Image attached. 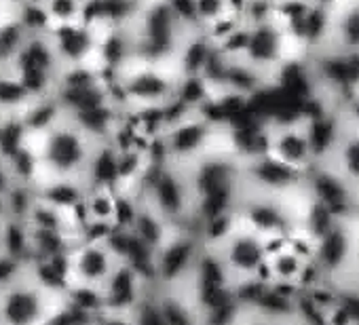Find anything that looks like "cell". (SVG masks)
Segmentation results:
<instances>
[{"mask_svg":"<svg viewBox=\"0 0 359 325\" xmlns=\"http://www.w3.org/2000/svg\"><path fill=\"white\" fill-rule=\"evenodd\" d=\"M72 310L68 289L41 264L22 262L0 277V325H60Z\"/></svg>","mask_w":359,"mask_h":325,"instance_id":"cell-1","label":"cell"},{"mask_svg":"<svg viewBox=\"0 0 359 325\" xmlns=\"http://www.w3.org/2000/svg\"><path fill=\"white\" fill-rule=\"evenodd\" d=\"M273 241L233 216L226 224L205 235V256L222 285L235 298H241L264 285Z\"/></svg>","mask_w":359,"mask_h":325,"instance_id":"cell-2","label":"cell"},{"mask_svg":"<svg viewBox=\"0 0 359 325\" xmlns=\"http://www.w3.org/2000/svg\"><path fill=\"white\" fill-rule=\"evenodd\" d=\"M127 260L129 256L118 230L85 233L64 256L60 264V281L68 289L72 302L81 296H89L97 310L104 291Z\"/></svg>","mask_w":359,"mask_h":325,"instance_id":"cell-3","label":"cell"},{"mask_svg":"<svg viewBox=\"0 0 359 325\" xmlns=\"http://www.w3.org/2000/svg\"><path fill=\"white\" fill-rule=\"evenodd\" d=\"M102 144L66 114L47 131L32 137L39 182H81L89 186V174Z\"/></svg>","mask_w":359,"mask_h":325,"instance_id":"cell-4","label":"cell"},{"mask_svg":"<svg viewBox=\"0 0 359 325\" xmlns=\"http://www.w3.org/2000/svg\"><path fill=\"white\" fill-rule=\"evenodd\" d=\"M313 172L344 197L351 214L359 212V112L353 106L332 112Z\"/></svg>","mask_w":359,"mask_h":325,"instance_id":"cell-5","label":"cell"},{"mask_svg":"<svg viewBox=\"0 0 359 325\" xmlns=\"http://www.w3.org/2000/svg\"><path fill=\"white\" fill-rule=\"evenodd\" d=\"M173 228H199L197 201L189 167L154 158L133 193ZM203 233V230H201Z\"/></svg>","mask_w":359,"mask_h":325,"instance_id":"cell-6","label":"cell"},{"mask_svg":"<svg viewBox=\"0 0 359 325\" xmlns=\"http://www.w3.org/2000/svg\"><path fill=\"white\" fill-rule=\"evenodd\" d=\"M336 241V254L319 264V287L327 289L338 304L359 306V212L336 218L330 226Z\"/></svg>","mask_w":359,"mask_h":325,"instance_id":"cell-7","label":"cell"},{"mask_svg":"<svg viewBox=\"0 0 359 325\" xmlns=\"http://www.w3.org/2000/svg\"><path fill=\"white\" fill-rule=\"evenodd\" d=\"M258 152L294 174L309 176L319 152L315 120L311 116H296L266 123Z\"/></svg>","mask_w":359,"mask_h":325,"instance_id":"cell-8","label":"cell"},{"mask_svg":"<svg viewBox=\"0 0 359 325\" xmlns=\"http://www.w3.org/2000/svg\"><path fill=\"white\" fill-rule=\"evenodd\" d=\"M175 66L133 62L112 78V91L121 108L127 110H163L175 99Z\"/></svg>","mask_w":359,"mask_h":325,"instance_id":"cell-9","label":"cell"},{"mask_svg":"<svg viewBox=\"0 0 359 325\" xmlns=\"http://www.w3.org/2000/svg\"><path fill=\"white\" fill-rule=\"evenodd\" d=\"M296 49L287 30L277 18L245 24L239 60L260 72L271 85L283 74L290 64L292 51Z\"/></svg>","mask_w":359,"mask_h":325,"instance_id":"cell-10","label":"cell"},{"mask_svg":"<svg viewBox=\"0 0 359 325\" xmlns=\"http://www.w3.org/2000/svg\"><path fill=\"white\" fill-rule=\"evenodd\" d=\"M5 68L18 76L32 99L55 95L60 74L64 70L49 32H30Z\"/></svg>","mask_w":359,"mask_h":325,"instance_id":"cell-11","label":"cell"},{"mask_svg":"<svg viewBox=\"0 0 359 325\" xmlns=\"http://www.w3.org/2000/svg\"><path fill=\"white\" fill-rule=\"evenodd\" d=\"M208 325H309L296 302L285 306L269 304L260 298H237Z\"/></svg>","mask_w":359,"mask_h":325,"instance_id":"cell-12","label":"cell"},{"mask_svg":"<svg viewBox=\"0 0 359 325\" xmlns=\"http://www.w3.org/2000/svg\"><path fill=\"white\" fill-rule=\"evenodd\" d=\"M49 36H51L53 49H55L57 60H60L64 70L95 64L100 30L91 22L83 20L76 24L51 28Z\"/></svg>","mask_w":359,"mask_h":325,"instance_id":"cell-13","label":"cell"},{"mask_svg":"<svg viewBox=\"0 0 359 325\" xmlns=\"http://www.w3.org/2000/svg\"><path fill=\"white\" fill-rule=\"evenodd\" d=\"M148 0H87V22L97 30L133 28Z\"/></svg>","mask_w":359,"mask_h":325,"instance_id":"cell-14","label":"cell"},{"mask_svg":"<svg viewBox=\"0 0 359 325\" xmlns=\"http://www.w3.org/2000/svg\"><path fill=\"white\" fill-rule=\"evenodd\" d=\"M32 102L30 93L9 68H0V116H18Z\"/></svg>","mask_w":359,"mask_h":325,"instance_id":"cell-15","label":"cell"},{"mask_svg":"<svg viewBox=\"0 0 359 325\" xmlns=\"http://www.w3.org/2000/svg\"><path fill=\"white\" fill-rule=\"evenodd\" d=\"M43 11L51 28L83 22L87 18V0H45Z\"/></svg>","mask_w":359,"mask_h":325,"instance_id":"cell-16","label":"cell"},{"mask_svg":"<svg viewBox=\"0 0 359 325\" xmlns=\"http://www.w3.org/2000/svg\"><path fill=\"white\" fill-rule=\"evenodd\" d=\"M9 9H11V7L5 3V0H0V20H3V18L7 15V11H9Z\"/></svg>","mask_w":359,"mask_h":325,"instance_id":"cell-17","label":"cell"},{"mask_svg":"<svg viewBox=\"0 0 359 325\" xmlns=\"http://www.w3.org/2000/svg\"><path fill=\"white\" fill-rule=\"evenodd\" d=\"M330 325H332V323H330ZM340 325H344V323H340Z\"/></svg>","mask_w":359,"mask_h":325,"instance_id":"cell-18","label":"cell"},{"mask_svg":"<svg viewBox=\"0 0 359 325\" xmlns=\"http://www.w3.org/2000/svg\"><path fill=\"white\" fill-rule=\"evenodd\" d=\"M357 97H359V95H357Z\"/></svg>","mask_w":359,"mask_h":325,"instance_id":"cell-19","label":"cell"}]
</instances>
